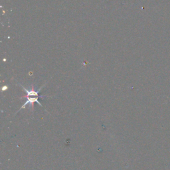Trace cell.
Segmentation results:
<instances>
[{
  "label": "cell",
  "mask_w": 170,
  "mask_h": 170,
  "mask_svg": "<svg viewBox=\"0 0 170 170\" xmlns=\"http://www.w3.org/2000/svg\"><path fill=\"white\" fill-rule=\"evenodd\" d=\"M27 98V100L25 102V104H23V106H21V108H20V109L18 110L17 112V113L19 111V110H21V109H23V108H25V106L27 105V104H30V106L31 107H32V110L34 109V103H37L39 105L41 106H43V105L41 104L40 103V102L39 101V97H37V98H31V97H26Z\"/></svg>",
  "instance_id": "obj_2"
},
{
  "label": "cell",
  "mask_w": 170,
  "mask_h": 170,
  "mask_svg": "<svg viewBox=\"0 0 170 170\" xmlns=\"http://www.w3.org/2000/svg\"><path fill=\"white\" fill-rule=\"evenodd\" d=\"M20 86H21V87L22 88H23V89L25 91V93H26V95H24V96H23V97H21V98H26V97H30V96H31V97H33V96H36V97H39V98H43V97H47V96H42V95H39V92L41 91V90L42 89L43 87H45V85H43L42 87H41L40 89H39L37 91H34L33 85H32V89L31 90V91H28V90L26 88H25L23 85H20Z\"/></svg>",
  "instance_id": "obj_1"
},
{
  "label": "cell",
  "mask_w": 170,
  "mask_h": 170,
  "mask_svg": "<svg viewBox=\"0 0 170 170\" xmlns=\"http://www.w3.org/2000/svg\"><path fill=\"white\" fill-rule=\"evenodd\" d=\"M7 89V87H3V89H2V91H4V90H6Z\"/></svg>",
  "instance_id": "obj_3"
}]
</instances>
